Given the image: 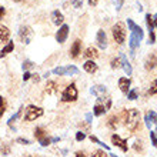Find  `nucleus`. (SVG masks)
Masks as SVG:
<instances>
[{
    "label": "nucleus",
    "mask_w": 157,
    "mask_h": 157,
    "mask_svg": "<svg viewBox=\"0 0 157 157\" xmlns=\"http://www.w3.org/2000/svg\"><path fill=\"white\" fill-rule=\"evenodd\" d=\"M124 116V124L130 132H136L139 127V121H140V113L136 109H130L123 113Z\"/></svg>",
    "instance_id": "1"
},
{
    "label": "nucleus",
    "mask_w": 157,
    "mask_h": 157,
    "mask_svg": "<svg viewBox=\"0 0 157 157\" xmlns=\"http://www.w3.org/2000/svg\"><path fill=\"white\" fill-rule=\"evenodd\" d=\"M112 107V99L110 97H97V101H96L94 107H93V113L94 116H101L107 112L109 109Z\"/></svg>",
    "instance_id": "2"
},
{
    "label": "nucleus",
    "mask_w": 157,
    "mask_h": 157,
    "mask_svg": "<svg viewBox=\"0 0 157 157\" xmlns=\"http://www.w3.org/2000/svg\"><path fill=\"white\" fill-rule=\"evenodd\" d=\"M112 33H113V39L116 40V43L123 44L124 40H126V26H124V23H116V25L113 26Z\"/></svg>",
    "instance_id": "3"
},
{
    "label": "nucleus",
    "mask_w": 157,
    "mask_h": 157,
    "mask_svg": "<svg viewBox=\"0 0 157 157\" xmlns=\"http://www.w3.org/2000/svg\"><path fill=\"white\" fill-rule=\"evenodd\" d=\"M43 109L41 107H37V106H33V104H30L27 106L26 109V114H25V121H33V120L39 119V117L43 116Z\"/></svg>",
    "instance_id": "4"
},
{
    "label": "nucleus",
    "mask_w": 157,
    "mask_h": 157,
    "mask_svg": "<svg viewBox=\"0 0 157 157\" xmlns=\"http://www.w3.org/2000/svg\"><path fill=\"white\" fill-rule=\"evenodd\" d=\"M77 89H76V84L75 83H71V84H69V86L64 89V91H63L62 94V101H76L77 100Z\"/></svg>",
    "instance_id": "5"
},
{
    "label": "nucleus",
    "mask_w": 157,
    "mask_h": 157,
    "mask_svg": "<svg viewBox=\"0 0 157 157\" xmlns=\"http://www.w3.org/2000/svg\"><path fill=\"white\" fill-rule=\"evenodd\" d=\"M19 36H20L21 41L25 44H29L32 37H33V32H32V29H30L29 26H21L20 30H19Z\"/></svg>",
    "instance_id": "6"
},
{
    "label": "nucleus",
    "mask_w": 157,
    "mask_h": 157,
    "mask_svg": "<svg viewBox=\"0 0 157 157\" xmlns=\"http://www.w3.org/2000/svg\"><path fill=\"white\" fill-rule=\"evenodd\" d=\"M127 26H128V29H130V32H132L133 34H136V36L140 39V40L144 37V33H143L141 27H140V26H137L136 23L132 20V19H127Z\"/></svg>",
    "instance_id": "7"
},
{
    "label": "nucleus",
    "mask_w": 157,
    "mask_h": 157,
    "mask_svg": "<svg viewBox=\"0 0 157 157\" xmlns=\"http://www.w3.org/2000/svg\"><path fill=\"white\" fill-rule=\"evenodd\" d=\"M67 34H69V26L62 25L60 29L57 30V33H56V40H57L59 43H64L67 39Z\"/></svg>",
    "instance_id": "8"
},
{
    "label": "nucleus",
    "mask_w": 157,
    "mask_h": 157,
    "mask_svg": "<svg viewBox=\"0 0 157 157\" xmlns=\"http://www.w3.org/2000/svg\"><path fill=\"white\" fill-rule=\"evenodd\" d=\"M112 143L114 146H117V147H120V149L123 150L124 153L128 150V146H127V141L126 140H123L120 136H117V134H113L112 136Z\"/></svg>",
    "instance_id": "9"
},
{
    "label": "nucleus",
    "mask_w": 157,
    "mask_h": 157,
    "mask_svg": "<svg viewBox=\"0 0 157 157\" xmlns=\"http://www.w3.org/2000/svg\"><path fill=\"white\" fill-rule=\"evenodd\" d=\"M96 40H97V44H99L100 49H106V47H107V37H106V33H104L103 30H99V32H97Z\"/></svg>",
    "instance_id": "10"
},
{
    "label": "nucleus",
    "mask_w": 157,
    "mask_h": 157,
    "mask_svg": "<svg viewBox=\"0 0 157 157\" xmlns=\"http://www.w3.org/2000/svg\"><path fill=\"white\" fill-rule=\"evenodd\" d=\"M120 63H121V67H123V70L126 71V75L130 76L132 75V64H130V62L127 60V57H126V54H121L120 56Z\"/></svg>",
    "instance_id": "11"
},
{
    "label": "nucleus",
    "mask_w": 157,
    "mask_h": 157,
    "mask_svg": "<svg viewBox=\"0 0 157 157\" xmlns=\"http://www.w3.org/2000/svg\"><path fill=\"white\" fill-rule=\"evenodd\" d=\"M80 53H82V41L75 40V43H73V46H71V49H70V56L73 59H76Z\"/></svg>",
    "instance_id": "12"
},
{
    "label": "nucleus",
    "mask_w": 157,
    "mask_h": 157,
    "mask_svg": "<svg viewBox=\"0 0 157 157\" xmlns=\"http://www.w3.org/2000/svg\"><path fill=\"white\" fill-rule=\"evenodd\" d=\"M144 120H146V126L150 128L153 124L157 123V113L156 112H149L147 114H146Z\"/></svg>",
    "instance_id": "13"
},
{
    "label": "nucleus",
    "mask_w": 157,
    "mask_h": 157,
    "mask_svg": "<svg viewBox=\"0 0 157 157\" xmlns=\"http://www.w3.org/2000/svg\"><path fill=\"white\" fill-rule=\"evenodd\" d=\"M119 87H120V90L123 91L124 94H127L128 89H130V78H128V77L119 78Z\"/></svg>",
    "instance_id": "14"
},
{
    "label": "nucleus",
    "mask_w": 157,
    "mask_h": 157,
    "mask_svg": "<svg viewBox=\"0 0 157 157\" xmlns=\"http://www.w3.org/2000/svg\"><path fill=\"white\" fill-rule=\"evenodd\" d=\"M52 20H53L54 25H63V21H64V16H63L62 12H59V10H54L52 13Z\"/></svg>",
    "instance_id": "15"
},
{
    "label": "nucleus",
    "mask_w": 157,
    "mask_h": 157,
    "mask_svg": "<svg viewBox=\"0 0 157 157\" xmlns=\"http://www.w3.org/2000/svg\"><path fill=\"white\" fill-rule=\"evenodd\" d=\"M83 67H84V70H86L87 73H96V71H97V64H96L93 60H87V62L83 64Z\"/></svg>",
    "instance_id": "16"
},
{
    "label": "nucleus",
    "mask_w": 157,
    "mask_h": 157,
    "mask_svg": "<svg viewBox=\"0 0 157 157\" xmlns=\"http://www.w3.org/2000/svg\"><path fill=\"white\" fill-rule=\"evenodd\" d=\"M13 49H14V43H13V41H9L7 44H6L3 49L0 50V59L4 57V56H7L10 52H13Z\"/></svg>",
    "instance_id": "17"
},
{
    "label": "nucleus",
    "mask_w": 157,
    "mask_h": 157,
    "mask_svg": "<svg viewBox=\"0 0 157 157\" xmlns=\"http://www.w3.org/2000/svg\"><path fill=\"white\" fill-rule=\"evenodd\" d=\"M90 91L96 96V97H103L104 93H106V87L104 86H93Z\"/></svg>",
    "instance_id": "18"
},
{
    "label": "nucleus",
    "mask_w": 157,
    "mask_h": 157,
    "mask_svg": "<svg viewBox=\"0 0 157 157\" xmlns=\"http://www.w3.org/2000/svg\"><path fill=\"white\" fill-rule=\"evenodd\" d=\"M128 44H130V49L132 50H136L137 47H139V44H140V39L137 37L136 34H130V39H128Z\"/></svg>",
    "instance_id": "19"
},
{
    "label": "nucleus",
    "mask_w": 157,
    "mask_h": 157,
    "mask_svg": "<svg viewBox=\"0 0 157 157\" xmlns=\"http://www.w3.org/2000/svg\"><path fill=\"white\" fill-rule=\"evenodd\" d=\"M9 36H10V30H9L6 26L0 25V41L9 40Z\"/></svg>",
    "instance_id": "20"
},
{
    "label": "nucleus",
    "mask_w": 157,
    "mask_h": 157,
    "mask_svg": "<svg viewBox=\"0 0 157 157\" xmlns=\"http://www.w3.org/2000/svg\"><path fill=\"white\" fill-rule=\"evenodd\" d=\"M83 56L87 59H96L97 56H99V53H97V50L94 49V47H87L86 52L83 53Z\"/></svg>",
    "instance_id": "21"
},
{
    "label": "nucleus",
    "mask_w": 157,
    "mask_h": 157,
    "mask_svg": "<svg viewBox=\"0 0 157 157\" xmlns=\"http://www.w3.org/2000/svg\"><path fill=\"white\" fill-rule=\"evenodd\" d=\"M46 91H47V94H54L56 91H57V83L56 82H47L46 84Z\"/></svg>",
    "instance_id": "22"
},
{
    "label": "nucleus",
    "mask_w": 157,
    "mask_h": 157,
    "mask_svg": "<svg viewBox=\"0 0 157 157\" xmlns=\"http://www.w3.org/2000/svg\"><path fill=\"white\" fill-rule=\"evenodd\" d=\"M107 126L112 128V130H116L117 126H119V117H117V116H112L110 119L107 120Z\"/></svg>",
    "instance_id": "23"
},
{
    "label": "nucleus",
    "mask_w": 157,
    "mask_h": 157,
    "mask_svg": "<svg viewBox=\"0 0 157 157\" xmlns=\"http://www.w3.org/2000/svg\"><path fill=\"white\" fill-rule=\"evenodd\" d=\"M47 136V133H46V130L43 127H36L34 128V137L37 139V140H40V139H43V137Z\"/></svg>",
    "instance_id": "24"
},
{
    "label": "nucleus",
    "mask_w": 157,
    "mask_h": 157,
    "mask_svg": "<svg viewBox=\"0 0 157 157\" xmlns=\"http://www.w3.org/2000/svg\"><path fill=\"white\" fill-rule=\"evenodd\" d=\"M21 110H23V107H20V109H19V110H17V113H16V114H13V116L10 117V119H9L7 124H9V126H10V127H13V123H14V121H16V120L19 119V117H20V114H21ZM13 130H14V127H13Z\"/></svg>",
    "instance_id": "25"
},
{
    "label": "nucleus",
    "mask_w": 157,
    "mask_h": 157,
    "mask_svg": "<svg viewBox=\"0 0 157 157\" xmlns=\"http://www.w3.org/2000/svg\"><path fill=\"white\" fill-rule=\"evenodd\" d=\"M154 67H156V57H154V56H150V57L146 60V69H147V70H151Z\"/></svg>",
    "instance_id": "26"
},
{
    "label": "nucleus",
    "mask_w": 157,
    "mask_h": 157,
    "mask_svg": "<svg viewBox=\"0 0 157 157\" xmlns=\"http://www.w3.org/2000/svg\"><path fill=\"white\" fill-rule=\"evenodd\" d=\"M146 25H147V29H149V32H153V16L150 14V13H147L146 14Z\"/></svg>",
    "instance_id": "27"
},
{
    "label": "nucleus",
    "mask_w": 157,
    "mask_h": 157,
    "mask_svg": "<svg viewBox=\"0 0 157 157\" xmlns=\"http://www.w3.org/2000/svg\"><path fill=\"white\" fill-rule=\"evenodd\" d=\"M6 109H7V101H6V99H4V97H2V96H0V117L4 114Z\"/></svg>",
    "instance_id": "28"
},
{
    "label": "nucleus",
    "mask_w": 157,
    "mask_h": 157,
    "mask_svg": "<svg viewBox=\"0 0 157 157\" xmlns=\"http://www.w3.org/2000/svg\"><path fill=\"white\" fill-rule=\"evenodd\" d=\"M149 94H151V96L157 94V78L151 83V86H150V89H149Z\"/></svg>",
    "instance_id": "29"
},
{
    "label": "nucleus",
    "mask_w": 157,
    "mask_h": 157,
    "mask_svg": "<svg viewBox=\"0 0 157 157\" xmlns=\"http://www.w3.org/2000/svg\"><path fill=\"white\" fill-rule=\"evenodd\" d=\"M90 140L93 141V143H97V144L103 146V147H104V149H106V150H109V149H110V147H109L107 144H104L103 141H100V140H99V139H97V137H96V136H90Z\"/></svg>",
    "instance_id": "30"
},
{
    "label": "nucleus",
    "mask_w": 157,
    "mask_h": 157,
    "mask_svg": "<svg viewBox=\"0 0 157 157\" xmlns=\"http://www.w3.org/2000/svg\"><path fill=\"white\" fill-rule=\"evenodd\" d=\"M34 66V63L33 62H30V60H25V62H23V66H21V67H23V70H29V69H32V67H33Z\"/></svg>",
    "instance_id": "31"
},
{
    "label": "nucleus",
    "mask_w": 157,
    "mask_h": 157,
    "mask_svg": "<svg viewBox=\"0 0 157 157\" xmlns=\"http://www.w3.org/2000/svg\"><path fill=\"white\" fill-rule=\"evenodd\" d=\"M39 143H40L43 147H46V146H49L50 143H52V139H49V137L46 136V137H43V139H40V140H39Z\"/></svg>",
    "instance_id": "32"
},
{
    "label": "nucleus",
    "mask_w": 157,
    "mask_h": 157,
    "mask_svg": "<svg viewBox=\"0 0 157 157\" xmlns=\"http://www.w3.org/2000/svg\"><path fill=\"white\" fill-rule=\"evenodd\" d=\"M112 67L113 69H119V67H121V63H120V59H113L112 60Z\"/></svg>",
    "instance_id": "33"
},
{
    "label": "nucleus",
    "mask_w": 157,
    "mask_h": 157,
    "mask_svg": "<svg viewBox=\"0 0 157 157\" xmlns=\"http://www.w3.org/2000/svg\"><path fill=\"white\" fill-rule=\"evenodd\" d=\"M91 157H107V154L104 153L103 150H96L94 153L91 154Z\"/></svg>",
    "instance_id": "34"
},
{
    "label": "nucleus",
    "mask_w": 157,
    "mask_h": 157,
    "mask_svg": "<svg viewBox=\"0 0 157 157\" xmlns=\"http://www.w3.org/2000/svg\"><path fill=\"white\" fill-rule=\"evenodd\" d=\"M0 153H2V156H7V154L10 153V147H9V146H3V147L0 149Z\"/></svg>",
    "instance_id": "35"
},
{
    "label": "nucleus",
    "mask_w": 157,
    "mask_h": 157,
    "mask_svg": "<svg viewBox=\"0 0 157 157\" xmlns=\"http://www.w3.org/2000/svg\"><path fill=\"white\" fill-rule=\"evenodd\" d=\"M84 139H86V134H84L83 132H77V133H76V140H77V141H82V140H84Z\"/></svg>",
    "instance_id": "36"
},
{
    "label": "nucleus",
    "mask_w": 157,
    "mask_h": 157,
    "mask_svg": "<svg viewBox=\"0 0 157 157\" xmlns=\"http://www.w3.org/2000/svg\"><path fill=\"white\" fill-rule=\"evenodd\" d=\"M150 139H151V143H153L154 147H157V136L154 132H150Z\"/></svg>",
    "instance_id": "37"
},
{
    "label": "nucleus",
    "mask_w": 157,
    "mask_h": 157,
    "mask_svg": "<svg viewBox=\"0 0 157 157\" xmlns=\"http://www.w3.org/2000/svg\"><path fill=\"white\" fill-rule=\"evenodd\" d=\"M16 141H17V143H20V144H25V146L30 144V140H27V139H25V137H19Z\"/></svg>",
    "instance_id": "38"
},
{
    "label": "nucleus",
    "mask_w": 157,
    "mask_h": 157,
    "mask_svg": "<svg viewBox=\"0 0 157 157\" xmlns=\"http://www.w3.org/2000/svg\"><path fill=\"white\" fill-rule=\"evenodd\" d=\"M71 4H73L76 9H80L83 4V0H71Z\"/></svg>",
    "instance_id": "39"
},
{
    "label": "nucleus",
    "mask_w": 157,
    "mask_h": 157,
    "mask_svg": "<svg viewBox=\"0 0 157 157\" xmlns=\"http://www.w3.org/2000/svg\"><path fill=\"white\" fill-rule=\"evenodd\" d=\"M130 100H136L137 99V91L136 90H132V91H128V96H127Z\"/></svg>",
    "instance_id": "40"
},
{
    "label": "nucleus",
    "mask_w": 157,
    "mask_h": 157,
    "mask_svg": "<svg viewBox=\"0 0 157 157\" xmlns=\"http://www.w3.org/2000/svg\"><path fill=\"white\" fill-rule=\"evenodd\" d=\"M134 150H136V151H143V147H141V141H136V143H134Z\"/></svg>",
    "instance_id": "41"
},
{
    "label": "nucleus",
    "mask_w": 157,
    "mask_h": 157,
    "mask_svg": "<svg viewBox=\"0 0 157 157\" xmlns=\"http://www.w3.org/2000/svg\"><path fill=\"white\" fill-rule=\"evenodd\" d=\"M154 41H156V37H154V33H153V32H149V43H150V44H153Z\"/></svg>",
    "instance_id": "42"
},
{
    "label": "nucleus",
    "mask_w": 157,
    "mask_h": 157,
    "mask_svg": "<svg viewBox=\"0 0 157 157\" xmlns=\"http://www.w3.org/2000/svg\"><path fill=\"white\" fill-rule=\"evenodd\" d=\"M123 2L124 0H116V10L119 12L120 9H121V6H123Z\"/></svg>",
    "instance_id": "43"
},
{
    "label": "nucleus",
    "mask_w": 157,
    "mask_h": 157,
    "mask_svg": "<svg viewBox=\"0 0 157 157\" xmlns=\"http://www.w3.org/2000/svg\"><path fill=\"white\" fill-rule=\"evenodd\" d=\"M30 77H32V75H30L29 71H25V76H23V80H25V82H27V80H29Z\"/></svg>",
    "instance_id": "44"
},
{
    "label": "nucleus",
    "mask_w": 157,
    "mask_h": 157,
    "mask_svg": "<svg viewBox=\"0 0 157 157\" xmlns=\"http://www.w3.org/2000/svg\"><path fill=\"white\" fill-rule=\"evenodd\" d=\"M4 14H6V10H4V7H2V6H0V19H3Z\"/></svg>",
    "instance_id": "45"
},
{
    "label": "nucleus",
    "mask_w": 157,
    "mask_h": 157,
    "mask_svg": "<svg viewBox=\"0 0 157 157\" xmlns=\"http://www.w3.org/2000/svg\"><path fill=\"white\" fill-rule=\"evenodd\" d=\"M75 157H86V154L83 153V151H77V153H76V156Z\"/></svg>",
    "instance_id": "46"
},
{
    "label": "nucleus",
    "mask_w": 157,
    "mask_h": 157,
    "mask_svg": "<svg viewBox=\"0 0 157 157\" xmlns=\"http://www.w3.org/2000/svg\"><path fill=\"white\" fill-rule=\"evenodd\" d=\"M97 2H99V0H89V4H90V6H96Z\"/></svg>",
    "instance_id": "47"
},
{
    "label": "nucleus",
    "mask_w": 157,
    "mask_h": 157,
    "mask_svg": "<svg viewBox=\"0 0 157 157\" xmlns=\"http://www.w3.org/2000/svg\"><path fill=\"white\" fill-rule=\"evenodd\" d=\"M153 25H154V26H156V27H157V14H156V16L153 17Z\"/></svg>",
    "instance_id": "48"
},
{
    "label": "nucleus",
    "mask_w": 157,
    "mask_h": 157,
    "mask_svg": "<svg viewBox=\"0 0 157 157\" xmlns=\"http://www.w3.org/2000/svg\"><path fill=\"white\" fill-rule=\"evenodd\" d=\"M57 141H60V139H59V137H54V139H52V143H57Z\"/></svg>",
    "instance_id": "49"
},
{
    "label": "nucleus",
    "mask_w": 157,
    "mask_h": 157,
    "mask_svg": "<svg viewBox=\"0 0 157 157\" xmlns=\"http://www.w3.org/2000/svg\"><path fill=\"white\" fill-rule=\"evenodd\" d=\"M86 119H87V123H90V121H91V114H87Z\"/></svg>",
    "instance_id": "50"
},
{
    "label": "nucleus",
    "mask_w": 157,
    "mask_h": 157,
    "mask_svg": "<svg viewBox=\"0 0 157 157\" xmlns=\"http://www.w3.org/2000/svg\"><path fill=\"white\" fill-rule=\"evenodd\" d=\"M110 156H113V157H119V156H116V154H110Z\"/></svg>",
    "instance_id": "51"
},
{
    "label": "nucleus",
    "mask_w": 157,
    "mask_h": 157,
    "mask_svg": "<svg viewBox=\"0 0 157 157\" xmlns=\"http://www.w3.org/2000/svg\"><path fill=\"white\" fill-rule=\"evenodd\" d=\"M13 2H21V0H13Z\"/></svg>",
    "instance_id": "52"
},
{
    "label": "nucleus",
    "mask_w": 157,
    "mask_h": 157,
    "mask_svg": "<svg viewBox=\"0 0 157 157\" xmlns=\"http://www.w3.org/2000/svg\"><path fill=\"white\" fill-rule=\"evenodd\" d=\"M156 124H157V123H156ZM154 133H157V127H156V132H154Z\"/></svg>",
    "instance_id": "53"
},
{
    "label": "nucleus",
    "mask_w": 157,
    "mask_h": 157,
    "mask_svg": "<svg viewBox=\"0 0 157 157\" xmlns=\"http://www.w3.org/2000/svg\"><path fill=\"white\" fill-rule=\"evenodd\" d=\"M29 157H32V156H29Z\"/></svg>",
    "instance_id": "54"
}]
</instances>
